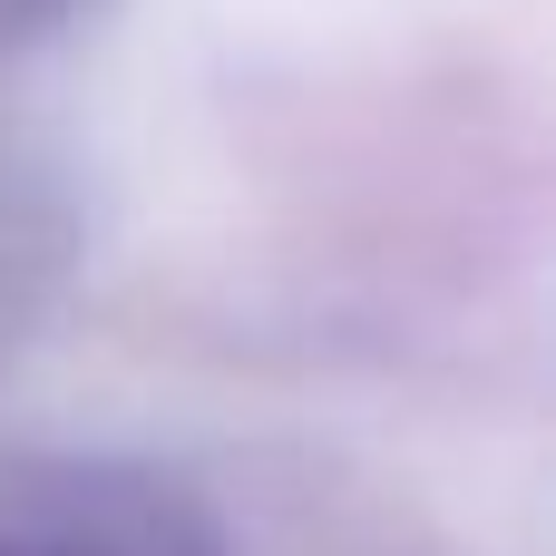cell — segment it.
Segmentation results:
<instances>
[{
    "label": "cell",
    "instance_id": "1",
    "mask_svg": "<svg viewBox=\"0 0 556 556\" xmlns=\"http://www.w3.org/2000/svg\"><path fill=\"white\" fill-rule=\"evenodd\" d=\"M0 556H98V547H78V538H10Z\"/></svg>",
    "mask_w": 556,
    "mask_h": 556
}]
</instances>
